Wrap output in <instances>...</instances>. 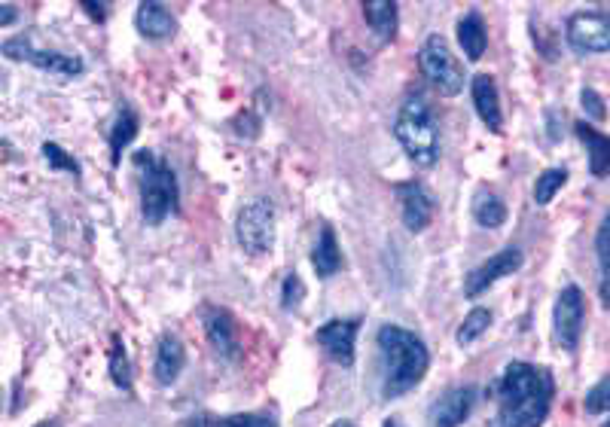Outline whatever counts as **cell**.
<instances>
[{"label":"cell","mask_w":610,"mask_h":427,"mask_svg":"<svg viewBox=\"0 0 610 427\" xmlns=\"http://www.w3.org/2000/svg\"><path fill=\"white\" fill-rule=\"evenodd\" d=\"M312 266H315L318 278H333L342 269V251H339V244H336V232L330 226L321 229L318 248L312 254Z\"/></svg>","instance_id":"44dd1931"},{"label":"cell","mask_w":610,"mask_h":427,"mask_svg":"<svg viewBox=\"0 0 610 427\" xmlns=\"http://www.w3.org/2000/svg\"><path fill=\"white\" fill-rule=\"evenodd\" d=\"M565 40L580 55L610 52V16L598 10H580L565 22Z\"/></svg>","instance_id":"ba28073f"},{"label":"cell","mask_w":610,"mask_h":427,"mask_svg":"<svg viewBox=\"0 0 610 427\" xmlns=\"http://www.w3.org/2000/svg\"><path fill=\"white\" fill-rule=\"evenodd\" d=\"M583 324H586V299L583 290L577 284L562 287L556 309H553V330H556V342L565 351H577L580 348V336H583Z\"/></svg>","instance_id":"52a82bcc"},{"label":"cell","mask_w":610,"mask_h":427,"mask_svg":"<svg viewBox=\"0 0 610 427\" xmlns=\"http://www.w3.org/2000/svg\"><path fill=\"white\" fill-rule=\"evenodd\" d=\"M183 427H278L272 415L263 412H241V415H211L199 412L183 421Z\"/></svg>","instance_id":"d6986e66"},{"label":"cell","mask_w":610,"mask_h":427,"mask_svg":"<svg viewBox=\"0 0 610 427\" xmlns=\"http://www.w3.org/2000/svg\"><path fill=\"white\" fill-rule=\"evenodd\" d=\"M580 144L589 150V171L592 177H607L610 174V135H601L595 132L592 126H586V122L580 119L574 126Z\"/></svg>","instance_id":"ac0fdd59"},{"label":"cell","mask_w":610,"mask_h":427,"mask_svg":"<svg viewBox=\"0 0 610 427\" xmlns=\"http://www.w3.org/2000/svg\"><path fill=\"white\" fill-rule=\"evenodd\" d=\"M83 10H89L92 19L104 22V4H89V0H83Z\"/></svg>","instance_id":"836d02e7"},{"label":"cell","mask_w":610,"mask_h":427,"mask_svg":"<svg viewBox=\"0 0 610 427\" xmlns=\"http://www.w3.org/2000/svg\"><path fill=\"white\" fill-rule=\"evenodd\" d=\"M473 403H476L473 385H464V388L443 394L431 406V427H461L467 421V415L473 412Z\"/></svg>","instance_id":"4fadbf2b"},{"label":"cell","mask_w":610,"mask_h":427,"mask_svg":"<svg viewBox=\"0 0 610 427\" xmlns=\"http://www.w3.org/2000/svg\"><path fill=\"white\" fill-rule=\"evenodd\" d=\"M473 217H476V223L485 226V229H498V226H504V220H507V205H504L495 193L479 190L476 199H473Z\"/></svg>","instance_id":"d4e9b609"},{"label":"cell","mask_w":610,"mask_h":427,"mask_svg":"<svg viewBox=\"0 0 610 427\" xmlns=\"http://www.w3.org/2000/svg\"><path fill=\"white\" fill-rule=\"evenodd\" d=\"M568 183V171L565 168H549V171H543L540 177H537V183H534V202L543 208V205H549L556 199V193L565 187Z\"/></svg>","instance_id":"4316f807"},{"label":"cell","mask_w":610,"mask_h":427,"mask_svg":"<svg viewBox=\"0 0 610 427\" xmlns=\"http://www.w3.org/2000/svg\"><path fill=\"white\" fill-rule=\"evenodd\" d=\"M43 156L49 162V168H61V171H71L74 177H80V165L74 156H68L58 144H43Z\"/></svg>","instance_id":"f546056e"},{"label":"cell","mask_w":610,"mask_h":427,"mask_svg":"<svg viewBox=\"0 0 610 427\" xmlns=\"http://www.w3.org/2000/svg\"><path fill=\"white\" fill-rule=\"evenodd\" d=\"M205 330H208V339L214 345V351L226 360H235L238 357V330H235V321L229 312L223 309H205Z\"/></svg>","instance_id":"e0dca14e"},{"label":"cell","mask_w":610,"mask_h":427,"mask_svg":"<svg viewBox=\"0 0 610 427\" xmlns=\"http://www.w3.org/2000/svg\"><path fill=\"white\" fill-rule=\"evenodd\" d=\"M595 257H598V290L604 309H610V214L601 220L595 235Z\"/></svg>","instance_id":"cb8c5ba5"},{"label":"cell","mask_w":610,"mask_h":427,"mask_svg":"<svg viewBox=\"0 0 610 427\" xmlns=\"http://www.w3.org/2000/svg\"><path fill=\"white\" fill-rule=\"evenodd\" d=\"M4 55L13 61H28V65L40 68V71H52L61 77H80L86 71V65L77 55H65V52H46L37 49L31 37H16L4 43Z\"/></svg>","instance_id":"9c48e42d"},{"label":"cell","mask_w":610,"mask_h":427,"mask_svg":"<svg viewBox=\"0 0 610 427\" xmlns=\"http://www.w3.org/2000/svg\"><path fill=\"white\" fill-rule=\"evenodd\" d=\"M135 28L141 31V37L159 43V40H168L174 31H177V19L168 7L156 4V0H147V4L138 7L135 13Z\"/></svg>","instance_id":"2e32d148"},{"label":"cell","mask_w":610,"mask_h":427,"mask_svg":"<svg viewBox=\"0 0 610 427\" xmlns=\"http://www.w3.org/2000/svg\"><path fill=\"white\" fill-rule=\"evenodd\" d=\"M0 13H4V16H0V25H13L16 22V7L13 4H4V7H0Z\"/></svg>","instance_id":"d6a6232c"},{"label":"cell","mask_w":610,"mask_h":427,"mask_svg":"<svg viewBox=\"0 0 610 427\" xmlns=\"http://www.w3.org/2000/svg\"><path fill=\"white\" fill-rule=\"evenodd\" d=\"M385 427H400V424H397L394 418H388V421H385Z\"/></svg>","instance_id":"8d00e7d4"},{"label":"cell","mask_w":610,"mask_h":427,"mask_svg":"<svg viewBox=\"0 0 610 427\" xmlns=\"http://www.w3.org/2000/svg\"><path fill=\"white\" fill-rule=\"evenodd\" d=\"M183 363H187V348L174 333H165L156 345V363H153V376L159 385H171L177 382Z\"/></svg>","instance_id":"9a60e30c"},{"label":"cell","mask_w":610,"mask_h":427,"mask_svg":"<svg viewBox=\"0 0 610 427\" xmlns=\"http://www.w3.org/2000/svg\"><path fill=\"white\" fill-rule=\"evenodd\" d=\"M601 427H610V418H607V421H604V424H601Z\"/></svg>","instance_id":"74e56055"},{"label":"cell","mask_w":610,"mask_h":427,"mask_svg":"<svg viewBox=\"0 0 610 427\" xmlns=\"http://www.w3.org/2000/svg\"><path fill=\"white\" fill-rule=\"evenodd\" d=\"M135 165L141 171V214L150 226H159L180 205V187L171 165L150 150L135 153Z\"/></svg>","instance_id":"277c9868"},{"label":"cell","mask_w":610,"mask_h":427,"mask_svg":"<svg viewBox=\"0 0 610 427\" xmlns=\"http://www.w3.org/2000/svg\"><path fill=\"white\" fill-rule=\"evenodd\" d=\"M488 327H492V312L482 309V305H476V309H470V315L461 321V327H458V333H455V342H458V345H470V342H476Z\"/></svg>","instance_id":"484cf974"},{"label":"cell","mask_w":610,"mask_h":427,"mask_svg":"<svg viewBox=\"0 0 610 427\" xmlns=\"http://www.w3.org/2000/svg\"><path fill=\"white\" fill-rule=\"evenodd\" d=\"M379 351L385 357V382H382V397L394 400L409 394L431 366V354L427 345L406 327L385 324L376 336Z\"/></svg>","instance_id":"7a4b0ae2"},{"label":"cell","mask_w":610,"mask_h":427,"mask_svg":"<svg viewBox=\"0 0 610 427\" xmlns=\"http://www.w3.org/2000/svg\"><path fill=\"white\" fill-rule=\"evenodd\" d=\"M394 138L418 168H434L440 159V129L424 98H406L394 119Z\"/></svg>","instance_id":"3957f363"},{"label":"cell","mask_w":610,"mask_h":427,"mask_svg":"<svg viewBox=\"0 0 610 427\" xmlns=\"http://www.w3.org/2000/svg\"><path fill=\"white\" fill-rule=\"evenodd\" d=\"M519 269H522V251H519V248H504L501 254L488 257L482 266H476V269L467 275V281H464V296H467V299H476V296H482L492 284H498L501 278L519 272Z\"/></svg>","instance_id":"30bf717a"},{"label":"cell","mask_w":610,"mask_h":427,"mask_svg":"<svg viewBox=\"0 0 610 427\" xmlns=\"http://www.w3.org/2000/svg\"><path fill=\"white\" fill-rule=\"evenodd\" d=\"M470 95H473V107H476L479 119H482L485 126L492 129L495 135H501V132H504V113H501V95H498L495 77H488V74L473 77Z\"/></svg>","instance_id":"5bb4252c"},{"label":"cell","mask_w":610,"mask_h":427,"mask_svg":"<svg viewBox=\"0 0 610 427\" xmlns=\"http://www.w3.org/2000/svg\"><path fill=\"white\" fill-rule=\"evenodd\" d=\"M235 238L248 257H263L275 244V205L269 199H254L238 211Z\"/></svg>","instance_id":"8992f818"},{"label":"cell","mask_w":610,"mask_h":427,"mask_svg":"<svg viewBox=\"0 0 610 427\" xmlns=\"http://www.w3.org/2000/svg\"><path fill=\"white\" fill-rule=\"evenodd\" d=\"M363 19L382 40H394L397 34V4L394 0H366L363 4Z\"/></svg>","instance_id":"7402d4cb"},{"label":"cell","mask_w":610,"mask_h":427,"mask_svg":"<svg viewBox=\"0 0 610 427\" xmlns=\"http://www.w3.org/2000/svg\"><path fill=\"white\" fill-rule=\"evenodd\" d=\"M418 68H421L424 80L446 98H452L464 89V68H461V61L452 55L443 34L424 37V43L418 49Z\"/></svg>","instance_id":"5b68a950"},{"label":"cell","mask_w":610,"mask_h":427,"mask_svg":"<svg viewBox=\"0 0 610 427\" xmlns=\"http://www.w3.org/2000/svg\"><path fill=\"white\" fill-rule=\"evenodd\" d=\"M458 43L464 49V55L470 61H479L485 46H488V31H485V22L476 10H470L461 22H458Z\"/></svg>","instance_id":"ffe728a7"},{"label":"cell","mask_w":610,"mask_h":427,"mask_svg":"<svg viewBox=\"0 0 610 427\" xmlns=\"http://www.w3.org/2000/svg\"><path fill=\"white\" fill-rule=\"evenodd\" d=\"M37 427H58V421H55V418H49V421H40Z\"/></svg>","instance_id":"e575fe53"},{"label":"cell","mask_w":610,"mask_h":427,"mask_svg":"<svg viewBox=\"0 0 610 427\" xmlns=\"http://www.w3.org/2000/svg\"><path fill=\"white\" fill-rule=\"evenodd\" d=\"M110 376L119 388H129L132 379H129V360H126V348H122L119 339H113V348H110Z\"/></svg>","instance_id":"83f0119b"},{"label":"cell","mask_w":610,"mask_h":427,"mask_svg":"<svg viewBox=\"0 0 610 427\" xmlns=\"http://www.w3.org/2000/svg\"><path fill=\"white\" fill-rule=\"evenodd\" d=\"M556 382L546 366L513 360L498 385V424L501 427H540L553 406Z\"/></svg>","instance_id":"6da1fadb"},{"label":"cell","mask_w":610,"mask_h":427,"mask_svg":"<svg viewBox=\"0 0 610 427\" xmlns=\"http://www.w3.org/2000/svg\"><path fill=\"white\" fill-rule=\"evenodd\" d=\"M138 135V116L132 107H122V113L116 116L113 129H110V162L119 165L122 159V150H126Z\"/></svg>","instance_id":"603a6c76"},{"label":"cell","mask_w":610,"mask_h":427,"mask_svg":"<svg viewBox=\"0 0 610 427\" xmlns=\"http://www.w3.org/2000/svg\"><path fill=\"white\" fill-rule=\"evenodd\" d=\"M302 299H305V284H302V278H299V275H287V278H284V290H281V305H284L287 312H293Z\"/></svg>","instance_id":"4dcf8cb0"},{"label":"cell","mask_w":610,"mask_h":427,"mask_svg":"<svg viewBox=\"0 0 610 427\" xmlns=\"http://www.w3.org/2000/svg\"><path fill=\"white\" fill-rule=\"evenodd\" d=\"M333 427H357V424H354V421H336Z\"/></svg>","instance_id":"d590c367"},{"label":"cell","mask_w":610,"mask_h":427,"mask_svg":"<svg viewBox=\"0 0 610 427\" xmlns=\"http://www.w3.org/2000/svg\"><path fill=\"white\" fill-rule=\"evenodd\" d=\"M583 409L589 415H601V412H610V376H604L583 400Z\"/></svg>","instance_id":"f1b7e54d"},{"label":"cell","mask_w":610,"mask_h":427,"mask_svg":"<svg viewBox=\"0 0 610 427\" xmlns=\"http://www.w3.org/2000/svg\"><path fill=\"white\" fill-rule=\"evenodd\" d=\"M357 321H327L318 330V342L321 348L330 354L333 363L339 366H351L354 363V342H357Z\"/></svg>","instance_id":"7c38bea8"},{"label":"cell","mask_w":610,"mask_h":427,"mask_svg":"<svg viewBox=\"0 0 610 427\" xmlns=\"http://www.w3.org/2000/svg\"><path fill=\"white\" fill-rule=\"evenodd\" d=\"M397 202H400L403 226L409 232H424L437 214V202L431 199V193H427L421 183H412V180L397 187Z\"/></svg>","instance_id":"8fae6325"},{"label":"cell","mask_w":610,"mask_h":427,"mask_svg":"<svg viewBox=\"0 0 610 427\" xmlns=\"http://www.w3.org/2000/svg\"><path fill=\"white\" fill-rule=\"evenodd\" d=\"M580 104H583L586 116H589V119H595V122H601V119L607 116V104H604V98H601L595 89H589V86L580 92Z\"/></svg>","instance_id":"1f68e13d"}]
</instances>
